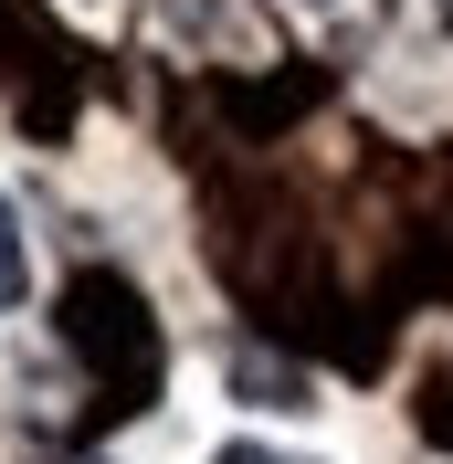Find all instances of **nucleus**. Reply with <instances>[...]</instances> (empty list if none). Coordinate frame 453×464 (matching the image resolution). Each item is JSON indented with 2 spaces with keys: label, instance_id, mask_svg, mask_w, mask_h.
Returning <instances> with one entry per match:
<instances>
[{
  "label": "nucleus",
  "instance_id": "20e7f679",
  "mask_svg": "<svg viewBox=\"0 0 453 464\" xmlns=\"http://www.w3.org/2000/svg\"><path fill=\"white\" fill-rule=\"evenodd\" d=\"M306 11H327V0H306Z\"/></svg>",
  "mask_w": 453,
  "mask_h": 464
},
{
  "label": "nucleus",
  "instance_id": "39448f33",
  "mask_svg": "<svg viewBox=\"0 0 453 464\" xmlns=\"http://www.w3.org/2000/svg\"><path fill=\"white\" fill-rule=\"evenodd\" d=\"M443 22H453V0H443Z\"/></svg>",
  "mask_w": 453,
  "mask_h": 464
},
{
  "label": "nucleus",
  "instance_id": "423d86ee",
  "mask_svg": "<svg viewBox=\"0 0 453 464\" xmlns=\"http://www.w3.org/2000/svg\"><path fill=\"white\" fill-rule=\"evenodd\" d=\"M85 464H95V454H85Z\"/></svg>",
  "mask_w": 453,
  "mask_h": 464
},
{
  "label": "nucleus",
  "instance_id": "f257e3e1",
  "mask_svg": "<svg viewBox=\"0 0 453 464\" xmlns=\"http://www.w3.org/2000/svg\"><path fill=\"white\" fill-rule=\"evenodd\" d=\"M232 401H254V411H316V380L306 370H284V359H264V348H232Z\"/></svg>",
  "mask_w": 453,
  "mask_h": 464
},
{
  "label": "nucleus",
  "instance_id": "7ed1b4c3",
  "mask_svg": "<svg viewBox=\"0 0 453 464\" xmlns=\"http://www.w3.org/2000/svg\"><path fill=\"white\" fill-rule=\"evenodd\" d=\"M211 464H284V454H275V443H222Z\"/></svg>",
  "mask_w": 453,
  "mask_h": 464
},
{
  "label": "nucleus",
  "instance_id": "f03ea898",
  "mask_svg": "<svg viewBox=\"0 0 453 464\" xmlns=\"http://www.w3.org/2000/svg\"><path fill=\"white\" fill-rule=\"evenodd\" d=\"M11 306H32V254H22V211L0 201V317Z\"/></svg>",
  "mask_w": 453,
  "mask_h": 464
}]
</instances>
